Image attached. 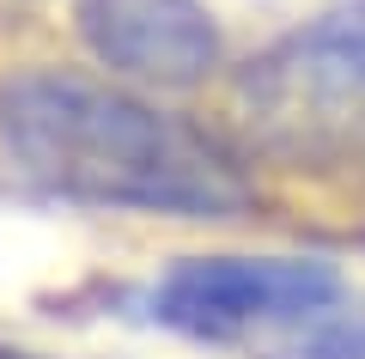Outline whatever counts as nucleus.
Listing matches in <instances>:
<instances>
[{
    "instance_id": "obj_1",
    "label": "nucleus",
    "mask_w": 365,
    "mask_h": 359,
    "mask_svg": "<svg viewBox=\"0 0 365 359\" xmlns=\"http://www.w3.org/2000/svg\"><path fill=\"white\" fill-rule=\"evenodd\" d=\"M0 153L43 195L170 219H232L250 177L213 134L86 74H13L0 86Z\"/></svg>"
},
{
    "instance_id": "obj_2",
    "label": "nucleus",
    "mask_w": 365,
    "mask_h": 359,
    "mask_svg": "<svg viewBox=\"0 0 365 359\" xmlns=\"http://www.w3.org/2000/svg\"><path fill=\"white\" fill-rule=\"evenodd\" d=\"M232 128L280 171L365 165V0H341L237 67Z\"/></svg>"
},
{
    "instance_id": "obj_3",
    "label": "nucleus",
    "mask_w": 365,
    "mask_h": 359,
    "mask_svg": "<svg viewBox=\"0 0 365 359\" xmlns=\"http://www.w3.org/2000/svg\"><path fill=\"white\" fill-rule=\"evenodd\" d=\"M341 305V268L323 256H189L153 280V323L195 341H250Z\"/></svg>"
},
{
    "instance_id": "obj_4",
    "label": "nucleus",
    "mask_w": 365,
    "mask_h": 359,
    "mask_svg": "<svg viewBox=\"0 0 365 359\" xmlns=\"http://www.w3.org/2000/svg\"><path fill=\"white\" fill-rule=\"evenodd\" d=\"M98 67L146 91H189L220 67V25L201 0H73Z\"/></svg>"
},
{
    "instance_id": "obj_5",
    "label": "nucleus",
    "mask_w": 365,
    "mask_h": 359,
    "mask_svg": "<svg viewBox=\"0 0 365 359\" xmlns=\"http://www.w3.org/2000/svg\"><path fill=\"white\" fill-rule=\"evenodd\" d=\"M262 353L268 359H365V310H317L304 323H287V329L262 335Z\"/></svg>"
},
{
    "instance_id": "obj_6",
    "label": "nucleus",
    "mask_w": 365,
    "mask_h": 359,
    "mask_svg": "<svg viewBox=\"0 0 365 359\" xmlns=\"http://www.w3.org/2000/svg\"><path fill=\"white\" fill-rule=\"evenodd\" d=\"M0 359H43V353H25V347H6V341H0Z\"/></svg>"
}]
</instances>
